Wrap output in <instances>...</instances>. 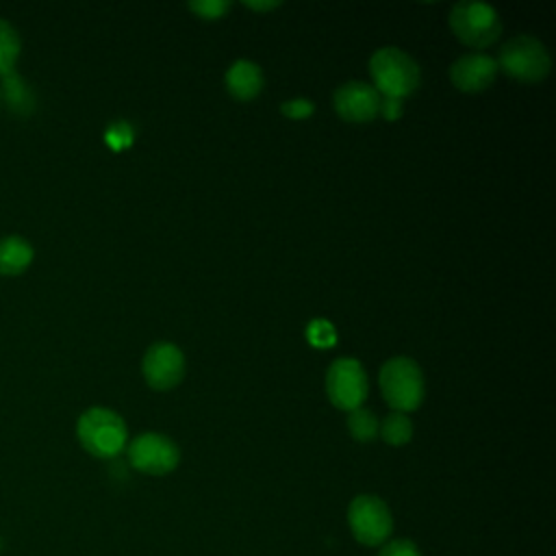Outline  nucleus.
Here are the masks:
<instances>
[{
    "instance_id": "1",
    "label": "nucleus",
    "mask_w": 556,
    "mask_h": 556,
    "mask_svg": "<svg viewBox=\"0 0 556 556\" xmlns=\"http://www.w3.org/2000/svg\"><path fill=\"white\" fill-rule=\"evenodd\" d=\"M369 74L374 80L371 87L382 98H397V100H404L406 96L415 93L421 80L417 61L408 52L395 46L378 48L371 54Z\"/></svg>"
},
{
    "instance_id": "2",
    "label": "nucleus",
    "mask_w": 556,
    "mask_h": 556,
    "mask_svg": "<svg viewBox=\"0 0 556 556\" xmlns=\"http://www.w3.org/2000/svg\"><path fill=\"white\" fill-rule=\"evenodd\" d=\"M76 437L96 458H115L128 441V428L119 413L106 406L87 408L76 421Z\"/></svg>"
},
{
    "instance_id": "3",
    "label": "nucleus",
    "mask_w": 556,
    "mask_h": 556,
    "mask_svg": "<svg viewBox=\"0 0 556 556\" xmlns=\"http://www.w3.org/2000/svg\"><path fill=\"white\" fill-rule=\"evenodd\" d=\"M378 382L387 404L397 413H410L424 402V374L417 361L408 356L389 358L378 374Z\"/></svg>"
},
{
    "instance_id": "4",
    "label": "nucleus",
    "mask_w": 556,
    "mask_h": 556,
    "mask_svg": "<svg viewBox=\"0 0 556 556\" xmlns=\"http://www.w3.org/2000/svg\"><path fill=\"white\" fill-rule=\"evenodd\" d=\"M450 28L460 43L473 50L493 46L502 35V20L497 11L478 0H460L450 9Z\"/></svg>"
},
{
    "instance_id": "5",
    "label": "nucleus",
    "mask_w": 556,
    "mask_h": 556,
    "mask_svg": "<svg viewBox=\"0 0 556 556\" xmlns=\"http://www.w3.org/2000/svg\"><path fill=\"white\" fill-rule=\"evenodd\" d=\"M497 70L519 83H541L552 70L547 48L532 35H515L500 48Z\"/></svg>"
},
{
    "instance_id": "6",
    "label": "nucleus",
    "mask_w": 556,
    "mask_h": 556,
    "mask_svg": "<svg viewBox=\"0 0 556 556\" xmlns=\"http://www.w3.org/2000/svg\"><path fill=\"white\" fill-rule=\"evenodd\" d=\"M348 528L365 547H380L393 532V515L387 502L374 493L356 495L348 506Z\"/></svg>"
},
{
    "instance_id": "7",
    "label": "nucleus",
    "mask_w": 556,
    "mask_h": 556,
    "mask_svg": "<svg viewBox=\"0 0 556 556\" xmlns=\"http://www.w3.org/2000/svg\"><path fill=\"white\" fill-rule=\"evenodd\" d=\"M367 374L361 361L341 356L326 369V395L339 410H354L367 397Z\"/></svg>"
},
{
    "instance_id": "8",
    "label": "nucleus",
    "mask_w": 556,
    "mask_h": 556,
    "mask_svg": "<svg viewBox=\"0 0 556 556\" xmlns=\"http://www.w3.org/2000/svg\"><path fill=\"white\" fill-rule=\"evenodd\" d=\"M128 465L148 476H167L180 463L178 445L161 432H143L126 447Z\"/></svg>"
},
{
    "instance_id": "9",
    "label": "nucleus",
    "mask_w": 556,
    "mask_h": 556,
    "mask_svg": "<svg viewBox=\"0 0 556 556\" xmlns=\"http://www.w3.org/2000/svg\"><path fill=\"white\" fill-rule=\"evenodd\" d=\"M141 374L148 387L156 391H169L185 378V354L176 343H152L141 361Z\"/></svg>"
},
{
    "instance_id": "10",
    "label": "nucleus",
    "mask_w": 556,
    "mask_h": 556,
    "mask_svg": "<svg viewBox=\"0 0 556 556\" xmlns=\"http://www.w3.org/2000/svg\"><path fill=\"white\" fill-rule=\"evenodd\" d=\"M382 96L363 80H348L332 93L334 111L341 119L352 124H367L378 117Z\"/></svg>"
},
{
    "instance_id": "11",
    "label": "nucleus",
    "mask_w": 556,
    "mask_h": 556,
    "mask_svg": "<svg viewBox=\"0 0 556 556\" xmlns=\"http://www.w3.org/2000/svg\"><path fill=\"white\" fill-rule=\"evenodd\" d=\"M497 72L493 56L484 52H469L450 65V80L463 93H478L493 85Z\"/></svg>"
},
{
    "instance_id": "12",
    "label": "nucleus",
    "mask_w": 556,
    "mask_h": 556,
    "mask_svg": "<svg viewBox=\"0 0 556 556\" xmlns=\"http://www.w3.org/2000/svg\"><path fill=\"white\" fill-rule=\"evenodd\" d=\"M224 85L235 100L250 102L263 91V72L254 61L239 59L226 70Z\"/></svg>"
},
{
    "instance_id": "13",
    "label": "nucleus",
    "mask_w": 556,
    "mask_h": 556,
    "mask_svg": "<svg viewBox=\"0 0 556 556\" xmlns=\"http://www.w3.org/2000/svg\"><path fill=\"white\" fill-rule=\"evenodd\" d=\"M35 250L28 239L20 235H7L0 239V274L20 276L33 263Z\"/></svg>"
},
{
    "instance_id": "14",
    "label": "nucleus",
    "mask_w": 556,
    "mask_h": 556,
    "mask_svg": "<svg viewBox=\"0 0 556 556\" xmlns=\"http://www.w3.org/2000/svg\"><path fill=\"white\" fill-rule=\"evenodd\" d=\"M378 437L387 443V445H393V447H400V445H406L410 439H413V421L406 413H389L382 421H380V428H378Z\"/></svg>"
},
{
    "instance_id": "15",
    "label": "nucleus",
    "mask_w": 556,
    "mask_h": 556,
    "mask_svg": "<svg viewBox=\"0 0 556 556\" xmlns=\"http://www.w3.org/2000/svg\"><path fill=\"white\" fill-rule=\"evenodd\" d=\"M345 424H348V430H350L352 439H356L361 443H369V441H374L378 437L380 421L374 415V410H369L365 406H358V408L350 410Z\"/></svg>"
},
{
    "instance_id": "16",
    "label": "nucleus",
    "mask_w": 556,
    "mask_h": 556,
    "mask_svg": "<svg viewBox=\"0 0 556 556\" xmlns=\"http://www.w3.org/2000/svg\"><path fill=\"white\" fill-rule=\"evenodd\" d=\"M20 50H22L20 33L15 30L13 24L0 17V76L13 72Z\"/></svg>"
},
{
    "instance_id": "17",
    "label": "nucleus",
    "mask_w": 556,
    "mask_h": 556,
    "mask_svg": "<svg viewBox=\"0 0 556 556\" xmlns=\"http://www.w3.org/2000/svg\"><path fill=\"white\" fill-rule=\"evenodd\" d=\"M4 98L9 100L11 109L17 111V113H28L33 109V102H35L30 89L13 72L4 74Z\"/></svg>"
},
{
    "instance_id": "18",
    "label": "nucleus",
    "mask_w": 556,
    "mask_h": 556,
    "mask_svg": "<svg viewBox=\"0 0 556 556\" xmlns=\"http://www.w3.org/2000/svg\"><path fill=\"white\" fill-rule=\"evenodd\" d=\"M104 141L113 152H122L126 148L132 146L135 141V128L132 124H128L126 119H117L113 122L106 130H104Z\"/></svg>"
},
{
    "instance_id": "19",
    "label": "nucleus",
    "mask_w": 556,
    "mask_h": 556,
    "mask_svg": "<svg viewBox=\"0 0 556 556\" xmlns=\"http://www.w3.org/2000/svg\"><path fill=\"white\" fill-rule=\"evenodd\" d=\"M306 341L319 350L332 348L337 343V330L328 319H313L306 326Z\"/></svg>"
},
{
    "instance_id": "20",
    "label": "nucleus",
    "mask_w": 556,
    "mask_h": 556,
    "mask_svg": "<svg viewBox=\"0 0 556 556\" xmlns=\"http://www.w3.org/2000/svg\"><path fill=\"white\" fill-rule=\"evenodd\" d=\"M187 9L191 13H195L200 20H219V17H224V13H228L230 2H226V0H198V2H189Z\"/></svg>"
},
{
    "instance_id": "21",
    "label": "nucleus",
    "mask_w": 556,
    "mask_h": 556,
    "mask_svg": "<svg viewBox=\"0 0 556 556\" xmlns=\"http://www.w3.org/2000/svg\"><path fill=\"white\" fill-rule=\"evenodd\" d=\"M376 556H421V552L410 539H391L378 547Z\"/></svg>"
},
{
    "instance_id": "22",
    "label": "nucleus",
    "mask_w": 556,
    "mask_h": 556,
    "mask_svg": "<svg viewBox=\"0 0 556 556\" xmlns=\"http://www.w3.org/2000/svg\"><path fill=\"white\" fill-rule=\"evenodd\" d=\"M280 113L289 119H306L315 113V104L306 98H291L280 104Z\"/></svg>"
},
{
    "instance_id": "23",
    "label": "nucleus",
    "mask_w": 556,
    "mask_h": 556,
    "mask_svg": "<svg viewBox=\"0 0 556 556\" xmlns=\"http://www.w3.org/2000/svg\"><path fill=\"white\" fill-rule=\"evenodd\" d=\"M402 100H397V98H382L380 100V111H378V115H382L387 122H395V119H400L402 117Z\"/></svg>"
},
{
    "instance_id": "24",
    "label": "nucleus",
    "mask_w": 556,
    "mask_h": 556,
    "mask_svg": "<svg viewBox=\"0 0 556 556\" xmlns=\"http://www.w3.org/2000/svg\"><path fill=\"white\" fill-rule=\"evenodd\" d=\"M243 4L252 11H258V13H265V11H271V9L280 7V2H243Z\"/></svg>"
},
{
    "instance_id": "25",
    "label": "nucleus",
    "mask_w": 556,
    "mask_h": 556,
    "mask_svg": "<svg viewBox=\"0 0 556 556\" xmlns=\"http://www.w3.org/2000/svg\"><path fill=\"white\" fill-rule=\"evenodd\" d=\"M0 98H2V91H0Z\"/></svg>"
}]
</instances>
